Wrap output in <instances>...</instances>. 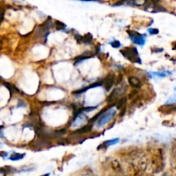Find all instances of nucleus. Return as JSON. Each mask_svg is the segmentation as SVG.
Returning a JSON list of instances; mask_svg holds the SVG:
<instances>
[{
    "instance_id": "nucleus-1",
    "label": "nucleus",
    "mask_w": 176,
    "mask_h": 176,
    "mask_svg": "<svg viewBox=\"0 0 176 176\" xmlns=\"http://www.w3.org/2000/svg\"><path fill=\"white\" fill-rule=\"evenodd\" d=\"M53 27V22L51 17H48L42 24H40L35 28L34 31V37L37 40H44V42H46L47 36L49 35V29Z\"/></svg>"
},
{
    "instance_id": "nucleus-2",
    "label": "nucleus",
    "mask_w": 176,
    "mask_h": 176,
    "mask_svg": "<svg viewBox=\"0 0 176 176\" xmlns=\"http://www.w3.org/2000/svg\"><path fill=\"white\" fill-rule=\"evenodd\" d=\"M120 53L124 56L126 59H128L129 61L132 63H137L141 65L142 61L139 57L138 51L136 46H126L124 47L120 50Z\"/></svg>"
},
{
    "instance_id": "nucleus-3",
    "label": "nucleus",
    "mask_w": 176,
    "mask_h": 176,
    "mask_svg": "<svg viewBox=\"0 0 176 176\" xmlns=\"http://www.w3.org/2000/svg\"><path fill=\"white\" fill-rule=\"evenodd\" d=\"M116 115H117V110L113 109V107H110L109 109L106 110L95 121L96 128L100 129L101 127H104L105 125L108 124Z\"/></svg>"
},
{
    "instance_id": "nucleus-4",
    "label": "nucleus",
    "mask_w": 176,
    "mask_h": 176,
    "mask_svg": "<svg viewBox=\"0 0 176 176\" xmlns=\"http://www.w3.org/2000/svg\"><path fill=\"white\" fill-rule=\"evenodd\" d=\"M127 34L134 44L140 46H144V44L146 42V34H140V33L134 31V30H128Z\"/></svg>"
},
{
    "instance_id": "nucleus-5",
    "label": "nucleus",
    "mask_w": 176,
    "mask_h": 176,
    "mask_svg": "<svg viewBox=\"0 0 176 176\" xmlns=\"http://www.w3.org/2000/svg\"><path fill=\"white\" fill-rule=\"evenodd\" d=\"M152 165L154 166V169L156 172H159L163 169V156L162 150H157V154L154 156L152 159Z\"/></svg>"
},
{
    "instance_id": "nucleus-6",
    "label": "nucleus",
    "mask_w": 176,
    "mask_h": 176,
    "mask_svg": "<svg viewBox=\"0 0 176 176\" xmlns=\"http://www.w3.org/2000/svg\"><path fill=\"white\" fill-rule=\"evenodd\" d=\"M126 90V88L124 87V88H116L114 89L113 91L108 95V96L107 97V101L108 103H113V102H116L118 100H119V97L120 95L123 96V94H125V92Z\"/></svg>"
},
{
    "instance_id": "nucleus-7",
    "label": "nucleus",
    "mask_w": 176,
    "mask_h": 176,
    "mask_svg": "<svg viewBox=\"0 0 176 176\" xmlns=\"http://www.w3.org/2000/svg\"><path fill=\"white\" fill-rule=\"evenodd\" d=\"M115 79H116V76L113 72H110L109 74H107L105 78H103L102 86H103L106 91H109L113 88V86L115 84Z\"/></svg>"
},
{
    "instance_id": "nucleus-8",
    "label": "nucleus",
    "mask_w": 176,
    "mask_h": 176,
    "mask_svg": "<svg viewBox=\"0 0 176 176\" xmlns=\"http://www.w3.org/2000/svg\"><path fill=\"white\" fill-rule=\"evenodd\" d=\"M103 84V79H101V80H99V81H96L95 83H94V84H92L89 85V86H87V87H85L84 89H79L78 90H75V91H73V95H82V94H84L86 91H88V90H89V89H94V88H97V87H101V86H102Z\"/></svg>"
},
{
    "instance_id": "nucleus-9",
    "label": "nucleus",
    "mask_w": 176,
    "mask_h": 176,
    "mask_svg": "<svg viewBox=\"0 0 176 176\" xmlns=\"http://www.w3.org/2000/svg\"><path fill=\"white\" fill-rule=\"evenodd\" d=\"M159 112L163 114H170L176 111V104L173 103H167L159 107Z\"/></svg>"
},
{
    "instance_id": "nucleus-10",
    "label": "nucleus",
    "mask_w": 176,
    "mask_h": 176,
    "mask_svg": "<svg viewBox=\"0 0 176 176\" xmlns=\"http://www.w3.org/2000/svg\"><path fill=\"white\" fill-rule=\"evenodd\" d=\"M119 142V137H116V138H113V139H109V140H107V141H104L103 143L100 144L97 147V150H105V149H107L108 147H110L112 145H114V144H118Z\"/></svg>"
},
{
    "instance_id": "nucleus-11",
    "label": "nucleus",
    "mask_w": 176,
    "mask_h": 176,
    "mask_svg": "<svg viewBox=\"0 0 176 176\" xmlns=\"http://www.w3.org/2000/svg\"><path fill=\"white\" fill-rule=\"evenodd\" d=\"M128 83H129L131 87H132L133 89H140L141 86H142L141 80L138 78L137 77H134V76H130L128 78Z\"/></svg>"
},
{
    "instance_id": "nucleus-12",
    "label": "nucleus",
    "mask_w": 176,
    "mask_h": 176,
    "mask_svg": "<svg viewBox=\"0 0 176 176\" xmlns=\"http://www.w3.org/2000/svg\"><path fill=\"white\" fill-rule=\"evenodd\" d=\"M93 56H95V53H92L91 52H86L84 53H82L81 55H79V56L75 58V65H78L86 59L92 58Z\"/></svg>"
},
{
    "instance_id": "nucleus-13",
    "label": "nucleus",
    "mask_w": 176,
    "mask_h": 176,
    "mask_svg": "<svg viewBox=\"0 0 176 176\" xmlns=\"http://www.w3.org/2000/svg\"><path fill=\"white\" fill-rule=\"evenodd\" d=\"M149 3L148 0H129L125 4L130 5V6H145Z\"/></svg>"
},
{
    "instance_id": "nucleus-14",
    "label": "nucleus",
    "mask_w": 176,
    "mask_h": 176,
    "mask_svg": "<svg viewBox=\"0 0 176 176\" xmlns=\"http://www.w3.org/2000/svg\"><path fill=\"white\" fill-rule=\"evenodd\" d=\"M80 43H83L85 45H91L93 43V36L90 33H88L84 35H82V39Z\"/></svg>"
},
{
    "instance_id": "nucleus-15",
    "label": "nucleus",
    "mask_w": 176,
    "mask_h": 176,
    "mask_svg": "<svg viewBox=\"0 0 176 176\" xmlns=\"http://www.w3.org/2000/svg\"><path fill=\"white\" fill-rule=\"evenodd\" d=\"M127 101H128V98L126 97V96H122L121 98H119L116 101V105H115V107H116V108H117L118 110H120L122 107H125L126 104H127Z\"/></svg>"
},
{
    "instance_id": "nucleus-16",
    "label": "nucleus",
    "mask_w": 176,
    "mask_h": 176,
    "mask_svg": "<svg viewBox=\"0 0 176 176\" xmlns=\"http://www.w3.org/2000/svg\"><path fill=\"white\" fill-rule=\"evenodd\" d=\"M172 72L169 71H163V72H150L149 73L150 77H160V78H166L171 75Z\"/></svg>"
},
{
    "instance_id": "nucleus-17",
    "label": "nucleus",
    "mask_w": 176,
    "mask_h": 176,
    "mask_svg": "<svg viewBox=\"0 0 176 176\" xmlns=\"http://www.w3.org/2000/svg\"><path fill=\"white\" fill-rule=\"evenodd\" d=\"M53 27L56 28V30H58V31H66V28L67 26L65 25L64 22H60V21H58V20H56V21H54V22H53Z\"/></svg>"
},
{
    "instance_id": "nucleus-18",
    "label": "nucleus",
    "mask_w": 176,
    "mask_h": 176,
    "mask_svg": "<svg viewBox=\"0 0 176 176\" xmlns=\"http://www.w3.org/2000/svg\"><path fill=\"white\" fill-rule=\"evenodd\" d=\"M4 84V85L6 87L7 89L10 90V94H14V93H20V89H17L15 85L11 84H10V83H7V82H4L3 83Z\"/></svg>"
},
{
    "instance_id": "nucleus-19",
    "label": "nucleus",
    "mask_w": 176,
    "mask_h": 176,
    "mask_svg": "<svg viewBox=\"0 0 176 176\" xmlns=\"http://www.w3.org/2000/svg\"><path fill=\"white\" fill-rule=\"evenodd\" d=\"M15 169L10 167V166H5V167H3V168H0V174H3V175H8V174H11L15 172Z\"/></svg>"
},
{
    "instance_id": "nucleus-20",
    "label": "nucleus",
    "mask_w": 176,
    "mask_h": 176,
    "mask_svg": "<svg viewBox=\"0 0 176 176\" xmlns=\"http://www.w3.org/2000/svg\"><path fill=\"white\" fill-rule=\"evenodd\" d=\"M25 157V154L24 153H16L14 152L13 154H11V156L10 157V160L11 161H19V160H22V158H24Z\"/></svg>"
},
{
    "instance_id": "nucleus-21",
    "label": "nucleus",
    "mask_w": 176,
    "mask_h": 176,
    "mask_svg": "<svg viewBox=\"0 0 176 176\" xmlns=\"http://www.w3.org/2000/svg\"><path fill=\"white\" fill-rule=\"evenodd\" d=\"M109 44H110L112 47H113V48H119V47L121 46L120 41H119L117 40H113V41H110Z\"/></svg>"
},
{
    "instance_id": "nucleus-22",
    "label": "nucleus",
    "mask_w": 176,
    "mask_h": 176,
    "mask_svg": "<svg viewBox=\"0 0 176 176\" xmlns=\"http://www.w3.org/2000/svg\"><path fill=\"white\" fill-rule=\"evenodd\" d=\"M4 14H5V8L3 6L0 7V23L4 21Z\"/></svg>"
},
{
    "instance_id": "nucleus-23",
    "label": "nucleus",
    "mask_w": 176,
    "mask_h": 176,
    "mask_svg": "<svg viewBox=\"0 0 176 176\" xmlns=\"http://www.w3.org/2000/svg\"><path fill=\"white\" fill-rule=\"evenodd\" d=\"M129 0H119L118 2H116L115 4H113V6H121V5H124Z\"/></svg>"
},
{
    "instance_id": "nucleus-24",
    "label": "nucleus",
    "mask_w": 176,
    "mask_h": 176,
    "mask_svg": "<svg viewBox=\"0 0 176 176\" xmlns=\"http://www.w3.org/2000/svg\"><path fill=\"white\" fill-rule=\"evenodd\" d=\"M137 95V90L136 89H134V90H132V91L131 92L130 94H129V95H128V98L129 99H134V98L136 97Z\"/></svg>"
},
{
    "instance_id": "nucleus-25",
    "label": "nucleus",
    "mask_w": 176,
    "mask_h": 176,
    "mask_svg": "<svg viewBox=\"0 0 176 176\" xmlns=\"http://www.w3.org/2000/svg\"><path fill=\"white\" fill-rule=\"evenodd\" d=\"M148 33H150V34H157L159 33V30L157 28H150L148 29Z\"/></svg>"
},
{
    "instance_id": "nucleus-26",
    "label": "nucleus",
    "mask_w": 176,
    "mask_h": 176,
    "mask_svg": "<svg viewBox=\"0 0 176 176\" xmlns=\"http://www.w3.org/2000/svg\"><path fill=\"white\" fill-rule=\"evenodd\" d=\"M122 80H123V75H122V74H119L117 78H116V79H115V81H116V82H115V84H120V83L122 82Z\"/></svg>"
},
{
    "instance_id": "nucleus-27",
    "label": "nucleus",
    "mask_w": 176,
    "mask_h": 176,
    "mask_svg": "<svg viewBox=\"0 0 176 176\" xmlns=\"http://www.w3.org/2000/svg\"><path fill=\"white\" fill-rule=\"evenodd\" d=\"M163 48H157V47H152L151 48V52L153 53H156V52H163Z\"/></svg>"
},
{
    "instance_id": "nucleus-28",
    "label": "nucleus",
    "mask_w": 176,
    "mask_h": 176,
    "mask_svg": "<svg viewBox=\"0 0 176 176\" xmlns=\"http://www.w3.org/2000/svg\"><path fill=\"white\" fill-rule=\"evenodd\" d=\"M26 107V103L23 101H18V103H17V106H16V107Z\"/></svg>"
},
{
    "instance_id": "nucleus-29",
    "label": "nucleus",
    "mask_w": 176,
    "mask_h": 176,
    "mask_svg": "<svg viewBox=\"0 0 176 176\" xmlns=\"http://www.w3.org/2000/svg\"><path fill=\"white\" fill-rule=\"evenodd\" d=\"M120 110H121V111H120V113H119V117H123V116H124V114L125 113V112L127 111L126 106H125V107H122Z\"/></svg>"
},
{
    "instance_id": "nucleus-30",
    "label": "nucleus",
    "mask_w": 176,
    "mask_h": 176,
    "mask_svg": "<svg viewBox=\"0 0 176 176\" xmlns=\"http://www.w3.org/2000/svg\"><path fill=\"white\" fill-rule=\"evenodd\" d=\"M163 125H165V126H174V125H175V124L171 123V121H169V120H165V121H163Z\"/></svg>"
},
{
    "instance_id": "nucleus-31",
    "label": "nucleus",
    "mask_w": 176,
    "mask_h": 176,
    "mask_svg": "<svg viewBox=\"0 0 176 176\" xmlns=\"http://www.w3.org/2000/svg\"><path fill=\"white\" fill-rule=\"evenodd\" d=\"M160 1H161V0H150V4H151L152 6L157 5V4H160Z\"/></svg>"
},
{
    "instance_id": "nucleus-32",
    "label": "nucleus",
    "mask_w": 176,
    "mask_h": 176,
    "mask_svg": "<svg viewBox=\"0 0 176 176\" xmlns=\"http://www.w3.org/2000/svg\"><path fill=\"white\" fill-rule=\"evenodd\" d=\"M8 156V153L5 152V151H0V157H3V158H5V157Z\"/></svg>"
},
{
    "instance_id": "nucleus-33",
    "label": "nucleus",
    "mask_w": 176,
    "mask_h": 176,
    "mask_svg": "<svg viewBox=\"0 0 176 176\" xmlns=\"http://www.w3.org/2000/svg\"><path fill=\"white\" fill-rule=\"evenodd\" d=\"M79 1H84V2H98V3H102L101 0H79Z\"/></svg>"
},
{
    "instance_id": "nucleus-34",
    "label": "nucleus",
    "mask_w": 176,
    "mask_h": 176,
    "mask_svg": "<svg viewBox=\"0 0 176 176\" xmlns=\"http://www.w3.org/2000/svg\"><path fill=\"white\" fill-rule=\"evenodd\" d=\"M173 156L174 157H176V144L173 147Z\"/></svg>"
},
{
    "instance_id": "nucleus-35",
    "label": "nucleus",
    "mask_w": 176,
    "mask_h": 176,
    "mask_svg": "<svg viewBox=\"0 0 176 176\" xmlns=\"http://www.w3.org/2000/svg\"><path fill=\"white\" fill-rule=\"evenodd\" d=\"M112 176H124L122 175V173H115V175H112Z\"/></svg>"
},
{
    "instance_id": "nucleus-36",
    "label": "nucleus",
    "mask_w": 176,
    "mask_h": 176,
    "mask_svg": "<svg viewBox=\"0 0 176 176\" xmlns=\"http://www.w3.org/2000/svg\"><path fill=\"white\" fill-rule=\"evenodd\" d=\"M2 128H3V127L0 126V137H1V135H2V131H2Z\"/></svg>"
},
{
    "instance_id": "nucleus-37",
    "label": "nucleus",
    "mask_w": 176,
    "mask_h": 176,
    "mask_svg": "<svg viewBox=\"0 0 176 176\" xmlns=\"http://www.w3.org/2000/svg\"><path fill=\"white\" fill-rule=\"evenodd\" d=\"M41 176H49V174H47V175H41Z\"/></svg>"
}]
</instances>
